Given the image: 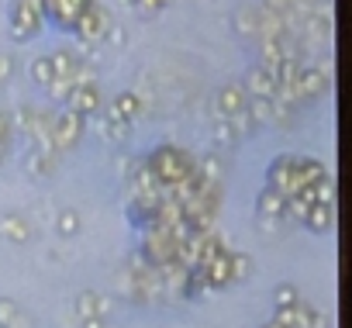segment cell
Listing matches in <instances>:
<instances>
[{"label":"cell","instance_id":"cell-1","mask_svg":"<svg viewBox=\"0 0 352 328\" xmlns=\"http://www.w3.org/2000/svg\"><path fill=\"white\" fill-rule=\"evenodd\" d=\"M145 162H148V170H152V177H155V184H159V187L187 184V180L197 173L194 155H190V152H184V149H176V145H159Z\"/></svg>","mask_w":352,"mask_h":328},{"label":"cell","instance_id":"cell-2","mask_svg":"<svg viewBox=\"0 0 352 328\" xmlns=\"http://www.w3.org/2000/svg\"><path fill=\"white\" fill-rule=\"evenodd\" d=\"M38 21H42V0H14V8H11V39L28 42L38 32Z\"/></svg>","mask_w":352,"mask_h":328},{"label":"cell","instance_id":"cell-3","mask_svg":"<svg viewBox=\"0 0 352 328\" xmlns=\"http://www.w3.org/2000/svg\"><path fill=\"white\" fill-rule=\"evenodd\" d=\"M80 135H83V118L80 114H73V111L52 114V145H56V152H69L80 142Z\"/></svg>","mask_w":352,"mask_h":328},{"label":"cell","instance_id":"cell-4","mask_svg":"<svg viewBox=\"0 0 352 328\" xmlns=\"http://www.w3.org/2000/svg\"><path fill=\"white\" fill-rule=\"evenodd\" d=\"M111 14H104L100 8H87L83 14H80V21H76V35L87 42V45H94V42H100V39H107V32H111Z\"/></svg>","mask_w":352,"mask_h":328},{"label":"cell","instance_id":"cell-5","mask_svg":"<svg viewBox=\"0 0 352 328\" xmlns=\"http://www.w3.org/2000/svg\"><path fill=\"white\" fill-rule=\"evenodd\" d=\"M66 107L80 118H94L100 111V90L97 83H73L66 94Z\"/></svg>","mask_w":352,"mask_h":328},{"label":"cell","instance_id":"cell-6","mask_svg":"<svg viewBox=\"0 0 352 328\" xmlns=\"http://www.w3.org/2000/svg\"><path fill=\"white\" fill-rule=\"evenodd\" d=\"M249 107V94L242 83H225L218 94H214V111L221 114V121H232L235 114H242Z\"/></svg>","mask_w":352,"mask_h":328},{"label":"cell","instance_id":"cell-7","mask_svg":"<svg viewBox=\"0 0 352 328\" xmlns=\"http://www.w3.org/2000/svg\"><path fill=\"white\" fill-rule=\"evenodd\" d=\"M90 8V0H42V11L59 25V28H76L80 14Z\"/></svg>","mask_w":352,"mask_h":328},{"label":"cell","instance_id":"cell-8","mask_svg":"<svg viewBox=\"0 0 352 328\" xmlns=\"http://www.w3.org/2000/svg\"><path fill=\"white\" fill-rule=\"evenodd\" d=\"M245 94H249V97H266V100H273V97H276V76H273L270 69H263V66H252L249 76H245Z\"/></svg>","mask_w":352,"mask_h":328},{"label":"cell","instance_id":"cell-9","mask_svg":"<svg viewBox=\"0 0 352 328\" xmlns=\"http://www.w3.org/2000/svg\"><path fill=\"white\" fill-rule=\"evenodd\" d=\"M138 114H142V100H138V94H128V90L118 94L114 104H111V111H107L111 121H124V124H131Z\"/></svg>","mask_w":352,"mask_h":328},{"label":"cell","instance_id":"cell-10","mask_svg":"<svg viewBox=\"0 0 352 328\" xmlns=\"http://www.w3.org/2000/svg\"><path fill=\"white\" fill-rule=\"evenodd\" d=\"M256 211H259V218H287V197L280 194V190H273V187H266L263 194H259V201H256Z\"/></svg>","mask_w":352,"mask_h":328},{"label":"cell","instance_id":"cell-11","mask_svg":"<svg viewBox=\"0 0 352 328\" xmlns=\"http://www.w3.org/2000/svg\"><path fill=\"white\" fill-rule=\"evenodd\" d=\"M304 225H307L314 235L331 232V225H335V204H314V208L304 215Z\"/></svg>","mask_w":352,"mask_h":328},{"label":"cell","instance_id":"cell-12","mask_svg":"<svg viewBox=\"0 0 352 328\" xmlns=\"http://www.w3.org/2000/svg\"><path fill=\"white\" fill-rule=\"evenodd\" d=\"M73 307H76V318L83 321V318H104L111 304H107L100 294H94V290H83V294L76 297V304H73Z\"/></svg>","mask_w":352,"mask_h":328},{"label":"cell","instance_id":"cell-13","mask_svg":"<svg viewBox=\"0 0 352 328\" xmlns=\"http://www.w3.org/2000/svg\"><path fill=\"white\" fill-rule=\"evenodd\" d=\"M49 59H52L56 76H66V80H73V76L80 73V66H83V56H76L73 49H59V52H52Z\"/></svg>","mask_w":352,"mask_h":328},{"label":"cell","instance_id":"cell-14","mask_svg":"<svg viewBox=\"0 0 352 328\" xmlns=\"http://www.w3.org/2000/svg\"><path fill=\"white\" fill-rule=\"evenodd\" d=\"M0 232H4V239H11V242H25L28 239V221L21 218V215H8L4 218V225H0Z\"/></svg>","mask_w":352,"mask_h":328},{"label":"cell","instance_id":"cell-15","mask_svg":"<svg viewBox=\"0 0 352 328\" xmlns=\"http://www.w3.org/2000/svg\"><path fill=\"white\" fill-rule=\"evenodd\" d=\"M228 273L232 280H242L252 273V256L249 252H228Z\"/></svg>","mask_w":352,"mask_h":328},{"label":"cell","instance_id":"cell-16","mask_svg":"<svg viewBox=\"0 0 352 328\" xmlns=\"http://www.w3.org/2000/svg\"><path fill=\"white\" fill-rule=\"evenodd\" d=\"M235 21H239V32L242 35H259V25H263V11H239L235 14Z\"/></svg>","mask_w":352,"mask_h":328},{"label":"cell","instance_id":"cell-17","mask_svg":"<svg viewBox=\"0 0 352 328\" xmlns=\"http://www.w3.org/2000/svg\"><path fill=\"white\" fill-rule=\"evenodd\" d=\"M32 80L42 83V87H49V83L56 80V69H52V59H49V56H38V59L32 63Z\"/></svg>","mask_w":352,"mask_h":328},{"label":"cell","instance_id":"cell-18","mask_svg":"<svg viewBox=\"0 0 352 328\" xmlns=\"http://www.w3.org/2000/svg\"><path fill=\"white\" fill-rule=\"evenodd\" d=\"M28 173H32V177H38V180H42V177H49V173H52V155H45V152H38V149H35V152L28 155Z\"/></svg>","mask_w":352,"mask_h":328},{"label":"cell","instance_id":"cell-19","mask_svg":"<svg viewBox=\"0 0 352 328\" xmlns=\"http://www.w3.org/2000/svg\"><path fill=\"white\" fill-rule=\"evenodd\" d=\"M56 228H59L63 239H73V235L80 232V215H76V211H63V215L56 218Z\"/></svg>","mask_w":352,"mask_h":328},{"label":"cell","instance_id":"cell-20","mask_svg":"<svg viewBox=\"0 0 352 328\" xmlns=\"http://www.w3.org/2000/svg\"><path fill=\"white\" fill-rule=\"evenodd\" d=\"M297 304V287L294 283H280L276 287V307H290Z\"/></svg>","mask_w":352,"mask_h":328},{"label":"cell","instance_id":"cell-21","mask_svg":"<svg viewBox=\"0 0 352 328\" xmlns=\"http://www.w3.org/2000/svg\"><path fill=\"white\" fill-rule=\"evenodd\" d=\"M69 87H73V80H66V76H56V80L49 83V97H56V100H66Z\"/></svg>","mask_w":352,"mask_h":328},{"label":"cell","instance_id":"cell-22","mask_svg":"<svg viewBox=\"0 0 352 328\" xmlns=\"http://www.w3.org/2000/svg\"><path fill=\"white\" fill-rule=\"evenodd\" d=\"M214 142H218V145H232V142H235V128H232L228 121H218V128H214Z\"/></svg>","mask_w":352,"mask_h":328},{"label":"cell","instance_id":"cell-23","mask_svg":"<svg viewBox=\"0 0 352 328\" xmlns=\"http://www.w3.org/2000/svg\"><path fill=\"white\" fill-rule=\"evenodd\" d=\"M135 8H142L145 14H155L159 8H166V0H135Z\"/></svg>","mask_w":352,"mask_h":328},{"label":"cell","instance_id":"cell-24","mask_svg":"<svg viewBox=\"0 0 352 328\" xmlns=\"http://www.w3.org/2000/svg\"><path fill=\"white\" fill-rule=\"evenodd\" d=\"M11 69H14V59H11L8 52H0V80H8Z\"/></svg>","mask_w":352,"mask_h":328},{"label":"cell","instance_id":"cell-25","mask_svg":"<svg viewBox=\"0 0 352 328\" xmlns=\"http://www.w3.org/2000/svg\"><path fill=\"white\" fill-rule=\"evenodd\" d=\"M80 325H83V328H104V318H83Z\"/></svg>","mask_w":352,"mask_h":328},{"label":"cell","instance_id":"cell-26","mask_svg":"<svg viewBox=\"0 0 352 328\" xmlns=\"http://www.w3.org/2000/svg\"><path fill=\"white\" fill-rule=\"evenodd\" d=\"M114 4H121V8H131V4H135V0H114Z\"/></svg>","mask_w":352,"mask_h":328},{"label":"cell","instance_id":"cell-27","mask_svg":"<svg viewBox=\"0 0 352 328\" xmlns=\"http://www.w3.org/2000/svg\"><path fill=\"white\" fill-rule=\"evenodd\" d=\"M263 328H283V325H280V321H266Z\"/></svg>","mask_w":352,"mask_h":328}]
</instances>
